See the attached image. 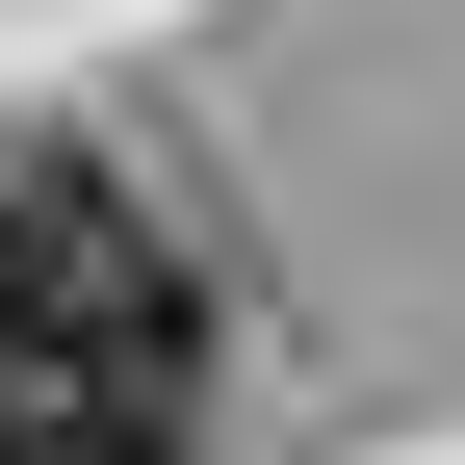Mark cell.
Listing matches in <instances>:
<instances>
[{
	"mask_svg": "<svg viewBox=\"0 0 465 465\" xmlns=\"http://www.w3.org/2000/svg\"><path fill=\"white\" fill-rule=\"evenodd\" d=\"M0 465H182L155 414H78V388H0Z\"/></svg>",
	"mask_w": 465,
	"mask_h": 465,
	"instance_id": "obj_2",
	"label": "cell"
},
{
	"mask_svg": "<svg viewBox=\"0 0 465 465\" xmlns=\"http://www.w3.org/2000/svg\"><path fill=\"white\" fill-rule=\"evenodd\" d=\"M0 388L182 414V232L104 182V155H0Z\"/></svg>",
	"mask_w": 465,
	"mask_h": 465,
	"instance_id": "obj_1",
	"label": "cell"
}]
</instances>
